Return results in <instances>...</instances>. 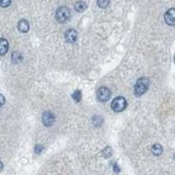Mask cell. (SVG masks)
I'll return each mask as SVG.
<instances>
[{"mask_svg": "<svg viewBox=\"0 0 175 175\" xmlns=\"http://www.w3.org/2000/svg\"><path fill=\"white\" fill-rule=\"evenodd\" d=\"M148 84H149V82H148L147 79H145V77L139 79L135 86H134V93L137 96H142L143 93H145V91L148 88Z\"/></svg>", "mask_w": 175, "mask_h": 175, "instance_id": "6da1fadb", "label": "cell"}, {"mask_svg": "<svg viewBox=\"0 0 175 175\" xmlns=\"http://www.w3.org/2000/svg\"><path fill=\"white\" fill-rule=\"evenodd\" d=\"M70 18V10L67 7H60L56 12V19L59 23H66Z\"/></svg>", "mask_w": 175, "mask_h": 175, "instance_id": "7a4b0ae2", "label": "cell"}, {"mask_svg": "<svg viewBox=\"0 0 175 175\" xmlns=\"http://www.w3.org/2000/svg\"><path fill=\"white\" fill-rule=\"evenodd\" d=\"M127 107V101L124 97H117L112 102V109L115 112H121Z\"/></svg>", "mask_w": 175, "mask_h": 175, "instance_id": "3957f363", "label": "cell"}, {"mask_svg": "<svg viewBox=\"0 0 175 175\" xmlns=\"http://www.w3.org/2000/svg\"><path fill=\"white\" fill-rule=\"evenodd\" d=\"M97 97H98L99 101L105 102L111 97V90L109 88H107V87H100L98 89V93H97Z\"/></svg>", "mask_w": 175, "mask_h": 175, "instance_id": "277c9868", "label": "cell"}, {"mask_svg": "<svg viewBox=\"0 0 175 175\" xmlns=\"http://www.w3.org/2000/svg\"><path fill=\"white\" fill-rule=\"evenodd\" d=\"M42 121H43L44 126L51 127L55 121V116L53 115L52 112H44L42 115Z\"/></svg>", "mask_w": 175, "mask_h": 175, "instance_id": "5b68a950", "label": "cell"}, {"mask_svg": "<svg viewBox=\"0 0 175 175\" xmlns=\"http://www.w3.org/2000/svg\"><path fill=\"white\" fill-rule=\"evenodd\" d=\"M164 21L170 26L175 25V9H170L166 12V14H164Z\"/></svg>", "mask_w": 175, "mask_h": 175, "instance_id": "8992f818", "label": "cell"}, {"mask_svg": "<svg viewBox=\"0 0 175 175\" xmlns=\"http://www.w3.org/2000/svg\"><path fill=\"white\" fill-rule=\"evenodd\" d=\"M65 39H66V41L69 42V43H73V42H75L76 41V39H77L76 30H74V29L67 30L66 33H65Z\"/></svg>", "mask_w": 175, "mask_h": 175, "instance_id": "52a82bcc", "label": "cell"}, {"mask_svg": "<svg viewBox=\"0 0 175 175\" xmlns=\"http://www.w3.org/2000/svg\"><path fill=\"white\" fill-rule=\"evenodd\" d=\"M9 50V43L5 39L0 38V55H5Z\"/></svg>", "mask_w": 175, "mask_h": 175, "instance_id": "ba28073f", "label": "cell"}, {"mask_svg": "<svg viewBox=\"0 0 175 175\" xmlns=\"http://www.w3.org/2000/svg\"><path fill=\"white\" fill-rule=\"evenodd\" d=\"M18 30L21 32H27L29 30V23L26 19H22L18 22Z\"/></svg>", "mask_w": 175, "mask_h": 175, "instance_id": "9c48e42d", "label": "cell"}, {"mask_svg": "<svg viewBox=\"0 0 175 175\" xmlns=\"http://www.w3.org/2000/svg\"><path fill=\"white\" fill-rule=\"evenodd\" d=\"M162 152H163V148H162V146L160 145V144H155V145H152V152L155 156H159V155L162 154Z\"/></svg>", "mask_w": 175, "mask_h": 175, "instance_id": "30bf717a", "label": "cell"}, {"mask_svg": "<svg viewBox=\"0 0 175 175\" xmlns=\"http://www.w3.org/2000/svg\"><path fill=\"white\" fill-rule=\"evenodd\" d=\"M86 8H87L86 3L83 2V1H77V2L74 5V9H75V11H77V12L85 11V10H86Z\"/></svg>", "mask_w": 175, "mask_h": 175, "instance_id": "8fae6325", "label": "cell"}, {"mask_svg": "<svg viewBox=\"0 0 175 175\" xmlns=\"http://www.w3.org/2000/svg\"><path fill=\"white\" fill-rule=\"evenodd\" d=\"M12 60H13L14 64H18V62H21L22 61V56L19 53L15 52L13 53V55H12Z\"/></svg>", "mask_w": 175, "mask_h": 175, "instance_id": "7c38bea8", "label": "cell"}, {"mask_svg": "<svg viewBox=\"0 0 175 175\" xmlns=\"http://www.w3.org/2000/svg\"><path fill=\"white\" fill-rule=\"evenodd\" d=\"M72 97L76 102H80L81 99H82V93H81L80 90H75L74 93L72 95Z\"/></svg>", "mask_w": 175, "mask_h": 175, "instance_id": "4fadbf2b", "label": "cell"}, {"mask_svg": "<svg viewBox=\"0 0 175 175\" xmlns=\"http://www.w3.org/2000/svg\"><path fill=\"white\" fill-rule=\"evenodd\" d=\"M102 155H103V157H105V158H109V157H111L112 156V148L111 147H105L104 149L102 150Z\"/></svg>", "mask_w": 175, "mask_h": 175, "instance_id": "5bb4252c", "label": "cell"}, {"mask_svg": "<svg viewBox=\"0 0 175 175\" xmlns=\"http://www.w3.org/2000/svg\"><path fill=\"white\" fill-rule=\"evenodd\" d=\"M97 3H98V5L100 8H102V9H105V8L109 5L110 0H97Z\"/></svg>", "mask_w": 175, "mask_h": 175, "instance_id": "9a60e30c", "label": "cell"}, {"mask_svg": "<svg viewBox=\"0 0 175 175\" xmlns=\"http://www.w3.org/2000/svg\"><path fill=\"white\" fill-rule=\"evenodd\" d=\"M11 5V0H0V7L7 8Z\"/></svg>", "mask_w": 175, "mask_h": 175, "instance_id": "2e32d148", "label": "cell"}, {"mask_svg": "<svg viewBox=\"0 0 175 175\" xmlns=\"http://www.w3.org/2000/svg\"><path fill=\"white\" fill-rule=\"evenodd\" d=\"M42 150H43V146H42V145H37L36 146V152H37V154H40Z\"/></svg>", "mask_w": 175, "mask_h": 175, "instance_id": "e0dca14e", "label": "cell"}, {"mask_svg": "<svg viewBox=\"0 0 175 175\" xmlns=\"http://www.w3.org/2000/svg\"><path fill=\"white\" fill-rule=\"evenodd\" d=\"M5 97H3L2 95H0V107H2L3 104H5Z\"/></svg>", "mask_w": 175, "mask_h": 175, "instance_id": "ac0fdd59", "label": "cell"}, {"mask_svg": "<svg viewBox=\"0 0 175 175\" xmlns=\"http://www.w3.org/2000/svg\"><path fill=\"white\" fill-rule=\"evenodd\" d=\"M114 171H115V172H119V168H118V166H117V164H114Z\"/></svg>", "mask_w": 175, "mask_h": 175, "instance_id": "d6986e66", "label": "cell"}, {"mask_svg": "<svg viewBox=\"0 0 175 175\" xmlns=\"http://www.w3.org/2000/svg\"><path fill=\"white\" fill-rule=\"evenodd\" d=\"M2 169H3V164H2V162L0 161V172L2 171Z\"/></svg>", "mask_w": 175, "mask_h": 175, "instance_id": "ffe728a7", "label": "cell"}]
</instances>
